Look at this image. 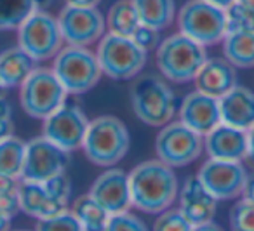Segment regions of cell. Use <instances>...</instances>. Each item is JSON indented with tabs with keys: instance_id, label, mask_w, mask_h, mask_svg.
I'll list each match as a JSON object with an SVG mask.
<instances>
[{
	"instance_id": "obj_19",
	"label": "cell",
	"mask_w": 254,
	"mask_h": 231,
	"mask_svg": "<svg viewBox=\"0 0 254 231\" xmlns=\"http://www.w3.org/2000/svg\"><path fill=\"white\" fill-rule=\"evenodd\" d=\"M178 200H180V210L193 226L212 221L218 209V200L205 189L197 175L185 179Z\"/></svg>"
},
{
	"instance_id": "obj_21",
	"label": "cell",
	"mask_w": 254,
	"mask_h": 231,
	"mask_svg": "<svg viewBox=\"0 0 254 231\" xmlns=\"http://www.w3.org/2000/svg\"><path fill=\"white\" fill-rule=\"evenodd\" d=\"M219 110L223 123L247 132L254 125V92L244 85H235L219 99Z\"/></svg>"
},
{
	"instance_id": "obj_20",
	"label": "cell",
	"mask_w": 254,
	"mask_h": 231,
	"mask_svg": "<svg viewBox=\"0 0 254 231\" xmlns=\"http://www.w3.org/2000/svg\"><path fill=\"white\" fill-rule=\"evenodd\" d=\"M19 209L40 221L68 209V205L53 195L46 182L19 181Z\"/></svg>"
},
{
	"instance_id": "obj_30",
	"label": "cell",
	"mask_w": 254,
	"mask_h": 231,
	"mask_svg": "<svg viewBox=\"0 0 254 231\" xmlns=\"http://www.w3.org/2000/svg\"><path fill=\"white\" fill-rule=\"evenodd\" d=\"M226 33L233 32H254V11L247 9L240 2L232 4L225 11Z\"/></svg>"
},
{
	"instance_id": "obj_8",
	"label": "cell",
	"mask_w": 254,
	"mask_h": 231,
	"mask_svg": "<svg viewBox=\"0 0 254 231\" xmlns=\"http://www.w3.org/2000/svg\"><path fill=\"white\" fill-rule=\"evenodd\" d=\"M68 92L51 68H35L19 87V103L26 115L46 120L66 103Z\"/></svg>"
},
{
	"instance_id": "obj_28",
	"label": "cell",
	"mask_w": 254,
	"mask_h": 231,
	"mask_svg": "<svg viewBox=\"0 0 254 231\" xmlns=\"http://www.w3.org/2000/svg\"><path fill=\"white\" fill-rule=\"evenodd\" d=\"M35 11V0H0V32L18 30Z\"/></svg>"
},
{
	"instance_id": "obj_31",
	"label": "cell",
	"mask_w": 254,
	"mask_h": 231,
	"mask_svg": "<svg viewBox=\"0 0 254 231\" xmlns=\"http://www.w3.org/2000/svg\"><path fill=\"white\" fill-rule=\"evenodd\" d=\"M35 231H84V228L80 226L71 209H64L61 212L54 214V216L40 219L37 223Z\"/></svg>"
},
{
	"instance_id": "obj_43",
	"label": "cell",
	"mask_w": 254,
	"mask_h": 231,
	"mask_svg": "<svg viewBox=\"0 0 254 231\" xmlns=\"http://www.w3.org/2000/svg\"><path fill=\"white\" fill-rule=\"evenodd\" d=\"M37 2V9L40 11V7H47V5L53 4V0H35Z\"/></svg>"
},
{
	"instance_id": "obj_12",
	"label": "cell",
	"mask_w": 254,
	"mask_h": 231,
	"mask_svg": "<svg viewBox=\"0 0 254 231\" xmlns=\"http://www.w3.org/2000/svg\"><path fill=\"white\" fill-rule=\"evenodd\" d=\"M70 153L51 143L47 137L39 136L26 143V157L23 165L21 181L46 182L66 172Z\"/></svg>"
},
{
	"instance_id": "obj_6",
	"label": "cell",
	"mask_w": 254,
	"mask_h": 231,
	"mask_svg": "<svg viewBox=\"0 0 254 231\" xmlns=\"http://www.w3.org/2000/svg\"><path fill=\"white\" fill-rule=\"evenodd\" d=\"M96 58L103 75L113 80H129L141 73L148 53L129 37L105 33L96 47Z\"/></svg>"
},
{
	"instance_id": "obj_5",
	"label": "cell",
	"mask_w": 254,
	"mask_h": 231,
	"mask_svg": "<svg viewBox=\"0 0 254 231\" xmlns=\"http://www.w3.org/2000/svg\"><path fill=\"white\" fill-rule=\"evenodd\" d=\"M51 70L54 71L68 96L85 94L94 89L103 77L96 53H92L89 47L64 46L53 59Z\"/></svg>"
},
{
	"instance_id": "obj_37",
	"label": "cell",
	"mask_w": 254,
	"mask_h": 231,
	"mask_svg": "<svg viewBox=\"0 0 254 231\" xmlns=\"http://www.w3.org/2000/svg\"><path fill=\"white\" fill-rule=\"evenodd\" d=\"M103 0H64V5L73 7H98Z\"/></svg>"
},
{
	"instance_id": "obj_29",
	"label": "cell",
	"mask_w": 254,
	"mask_h": 231,
	"mask_svg": "<svg viewBox=\"0 0 254 231\" xmlns=\"http://www.w3.org/2000/svg\"><path fill=\"white\" fill-rule=\"evenodd\" d=\"M19 181L21 179L0 174V210L11 219L18 212H21L19 209Z\"/></svg>"
},
{
	"instance_id": "obj_36",
	"label": "cell",
	"mask_w": 254,
	"mask_h": 231,
	"mask_svg": "<svg viewBox=\"0 0 254 231\" xmlns=\"http://www.w3.org/2000/svg\"><path fill=\"white\" fill-rule=\"evenodd\" d=\"M14 123H12V108L5 98L0 96V139L11 136Z\"/></svg>"
},
{
	"instance_id": "obj_26",
	"label": "cell",
	"mask_w": 254,
	"mask_h": 231,
	"mask_svg": "<svg viewBox=\"0 0 254 231\" xmlns=\"http://www.w3.org/2000/svg\"><path fill=\"white\" fill-rule=\"evenodd\" d=\"M26 157V141L14 134L0 139V174L21 179Z\"/></svg>"
},
{
	"instance_id": "obj_17",
	"label": "cell",
	"mask_w": 254,
	"mask_h": 231,
	"mask_svg": "<svg viewBox=\"0 0 254 231\" xmlns=\"http://www.w3.org/2000/svg\"><path fill=\"white\" fill-rule=\"evenodd\" d=\"M204 151L214 160L242 162L247 158V132L221 122L204 136Z\"/></svg>"
},
{
	"instance_id": "obj_18",
	"label": "cell",
	"mask_w": 254,
	"mask_h": 231,
	"mask_svg": "<svg viewBox=\"0 0 254 231\" xmlns=\"http://www.w3.org/2000/svg\"><path fill=\"white\" fill-rule=\"evenodd\" d=\"M193 84L195 91L211 96V98L221 99L235 85H239L237 68L230 64L225 58H207L202 68L198 70Z\"/></svg>"
},
{
	"instance_id": "obj_10",
	"label": "cell",
	"mask_w": 254,
	"mask_h": 231,
	"mask_svg": "<svg viewBox=\"0 0 254 231\" xmlns=\"http://www.w3.org/2000/svg\"><path fill=\"white\" fill-rule=\"evenodd\" d=\"M202 151H204V137L188 129L180 120L160 127L155 137L157 160L171 169L193 164L202 155Z\"/></svg>"
},
{
	"instance_id": "obj_2",
	"label": "cell",
	"mask_w": 254,
	"mask_h": 231,
	"mask_svg": "<svg viewBox=\"0 0 254 231\" xmlns=\"http://www.w3.org/2000/svg\"><path fill=\"white\" fill-rule=\"evenodd\" d=\"M131 134L126 123L113 115H101L91 120L80 150L85 158L98 167H113L129 151Z\"/></svg>"
},
{
	"instance_id": "obj_25",
	"label": "cell",
	"mask_w": 254,
	"mask_h": 231,
	"mask_svg": "<svg viewBox=\"0 0 254 231\" xmlns=\"http://www.w3.org/2000/svg\"><path fill=\"white\" fill-rule=\"evenodd\" d=\"M105 19L108 33L129 37V39L141 26L138 11H136L132 0H117L115 4L108 9V14L105 16Z\"/></svg>"
},
{
	"instance_id": "obj_1",
	"label": "cell",
	"mask_w": 254,
	"mask_h": 231,
	"mask_svg": "<svg viewBox=\"0 0 254 231\" xmlns=\"http://www.w3.org/2000/svg\"><path fill=\"white\" fill-rule=\"evenodd\" d=\"M132 207L145 214H162L180 195V181L174 169L160 160H146L129 172Z\"/></svg>"
},
{
	"instance_id": "obj_34",
	"label": "cell",
	"mask_w": 254,
	"mask_h": 231,
	"mask_svg": "<svg viewBox=\"0 0 254 231\" xmlns=\"http://www.w3.org/2000/svg\"><path fill=\"white\" fill-rule=\"evenodd\" d=\"M105 231H148V228L136 214L126 210L120 214H112Z\"/></svg>"
},
{
	"instance_id": "obj_14",
	"label": "cell",
	"mask_w": 254,
	"mask_h": 231,
	"mask_svg": "<svg viewBox=\"0 0 254 231\" xmlns=\"http://www.w3.org/2000/svg\"><path fill=\"white\" fill-rule=\"evenodd\" d=\"M197 177L205 186V189L218 202H221V200H235L242 196L249 174L242 162H225L209 158L200 165Z\"/></svg>"
},
{
	"instance_id": "obj_38",
	"label": "cell",
	"mask_w": 254,
	"mask_h": 231,
	"mask_svg": "<svg viewBox=\"0 0 254 231\" xmlns=\"http://www.w3.org/2000/svg\"><path fill=\"white\" fill-rule=\"evenodd\" d=\"M242 198L251 203H254V175H249V179H247V184H246V188H244Z\"/></svg>"
},
{
	"instance_id": "obj_24",
	"label": "cell",
	"mask_w": 254,
	"mask_h": 231,
	"mask_svg": "<svg viewBox=\"0 0 254 231\" xmlns=\"http://www.w3.org/2000/svg\"><path fill=\"white\" fill-rule=\"evenodd\" d=\"M223 58L240 70L254 68V32L226 33L223 39Z\"/></svg>"
},
{
	"instance_id": "obj_44",
	"label": "cell",
	"mask_w": 254,
	"mask_h": 231,
	"mask_svg": "<svg viewBox=\"0 0 254 231\" xmlns=\"http://www.w3.org/2000/svg\"><path fill=\"white\" fill-rule=\"evenodd\" d=\"M237 2H240L242 5H246V7L251 9V11H254V0H237Z\"/></svg>"
},
{
	"instance_id": "obj_7",
	"label": "cell",
	"mask_w": 254,
	"mask_h": 231,
	"mask_svg": "<svg viewBox=\"0 0 254 231\" xmlns=\"http://www.w3.org/2000/svg\"><path fill=\"white\" fill-rule=\"evenodd\" d=\"M176 23L180 33L204 47L216 46L226 37L225 9L205 0H188L176 14Z\"/></svg>"
},
{
	"instance_id": "obj_15",
	"label": "cell",
	"mask_w": 254,
	"mask_h": 231,
	"mask_svg": "<svg viewBox=\"0 0 254 231\" xmlns=\"http://www.w3.org/2000/svg\"><path fill=\"white\" fill-rule=\"evenodd\" d=\"M89 195L108 214L126 212L132 207L129 174L117 167L106 169L94 179Z\"/></svg>"
},
{
	"instance_id": "obj_46",
	"label": "cell",
	"mask_w": 254,
	"mask_h": 231,
	"mask_svg": "<svg viewBox=\"0 0 254 231\" xmlns=\"http://www.w3.org/2000/svg\"><path fill=\"white\" fill-rule=\"evenodd\" d=\"M16 231H28V230H16Z\"/></svg>"
},
{
	"instance_id": "obj_11",
	"label": "cell",
	"mask_w": 254,
	"mask_h": 231,
	"mask_svg": "<svg viewBox=\"0 0 254 231\" xmlns=\"http://www.w3.org/2000/svg\"><path fill=\"white\" fill-rule=\"evenodd\" d=\"M58 23L66 46L89 47L106 33V19L99 7L64 5L58 14Z\"/></svg>"
},
{
	"instance_id": "obj_41",
	"label": "cell",
	"mask_w": 254,
	"mask_h": 231,
	"mask_svg": "<svg viewBox=\"0 0 254 231\" xmlns=\"http://www.w3.org/2000/svg\"><path fill=\"white\" fill-rule=\"evenodd\" d=\"M205 2H209V4H212V5H216V7H219V9H228L232 4H235L237 0H205Z\"/></svg>"
},
{
	"instance_id": "obj_33",
	"label": "cell",
	"mask_w": 254,
	"mask_h": 231,
	"mask_svg": "<svg viewBox=\"0 0 254 231\" xmlns=\"http://www.w3.org/2000/svg\"><path fill=\"white\" fill-rule=\"evenodd\" d=\"M193 224L185 217L180 209H167L159 214L153 224V231H191Z\"/></svg>"
},
{
	"instance_id": "obj_35",
	"label": "cell",
	"mask_w": 254,
	"mask_h": 231,
	"mask_svg": "<svg viewBox=\"0 0 254 231\" xmlns=\"http://www.w3.org/2000/svg\"><path fill=\"white\" fill-rule=\"evenodd\" d=\"M131 39L134 40L143 51H146V53L157 49V47L160 46V42H162V40H160V32H157V30L150 28V26H145V25L139 26Z\"/></svg>"
},
{
	"instance_id": "obj_4",
	"label": "cell",
	"mask_w": 254,
	"mask_h": 231,
	"mask_svg": "<svg viewBox=\"0 0 254 231\" xmlns=\"http://www.w3.org/2000/svg\"><path fill=\"white\" fill-rule=\"evenodd\" d=\"M131 106L136 118L150 127H164L176 115V96L166 80L141 75L131 85Z\"/></svg>"
},
{
	"instance_id": "obj_9",
	"label": "cell",
	"mask_w": 254,
	"mask_h": 231,
	"mask_svg": "<svg viewBox=\"0 0 254 231\" xmlns=\"http://www.w3.org/2000/svg\"><path fill=\"white\" fill-rule=\"evenodd\" d=\"M18 46L37 63L54 59L64 47L58 18L46 11H35L18 28Z\"/></svg>"
},
{
	"instance_id": "obj_39",
	"label": "cell",
	"mask_w": 254,
	"mask_h": 231,
	"mask_svg": "<svg viewBox=\"0 0 254 231\" xmlns=\"http://www.w3.org/2000/svg\"><path fill=\"white\" fill-rule=\"evenodd\" d=\"M191 231H225V230H223L218 223H214V221H209V223H202V224L193 226Z\"/></svg>"
},
{
	"instance_id": "obj_27",
	"label": "cell",
	"mask_w": 254,
	"mask_h": 231,
	"mask_svg": "<svg viewBox=\"0 0 254 231\" xmlns=\"http://www.w3.org/2000/svg\"><path fill=\"white\" fill-rule=\"evenodd\" d=\"M71 212L75 214L84 231H105L110 216H112L89 193L75 200L71 205Z\"/></svg>"
},
{
	"instance_id": "obj_23",
	"label": "cell",
	"mask_w": 254,
	"mask_h": 231,
	"mask_svg": "<svg viewBox=\"0 0 254 231\" xmlns=\"http://www.w3.org/2000/svg\"><path fill=\"white\" fill-rule=\"evenodd\" d=\"M138 11L141 25L162 32L169 28L176 19V2L174 0H132Z\"/></svg>"
},
{
	"instance_id": "obj_32",
	"label": "cell",
	"mask_w": 254,
	"mask_h": 231,
	"mask_svg": "<svg viewBox=\"0 0 254 231\" xmlns=\"http://www.w3.org/2000/svg\"><path fill=\"white\" fill-rule=\"evenodd\" d=\"M230 230L254 231V203L240 198L230 209Z\"/></svg>"
},
{
	"instance_id": "obj_3",
	"label": "cell",
	"mask_w": 254,
	"mask_h": 231,
	"mask_svg": "<svg viewBox=\"0 0 254 231\" xmlns=\"http://www.w3.org/2000/svg\"><path fill=\"white\" fill-rule=\"evenodd\" d=\"M207 51L183 33H173L157 47V68L166 80L174 84L193 82L207 59Z\"/></svg>"
},
{
	"instance_id": "obj_13",
	"label": "cell",
	"mask_w": 254,
	"mask_h": 231,
	"mask_svg": "<svg viewBox=\"0 0 254 231\" xmlns=\"http://www.w3.org/2000/svg\"><path fill=\"white\" fill-rule=\"evenodd\" d=\"M42 122V136L71 153L82 148L91 120L80 106L64 103L60 110H56Z\"/></svg>"
},
{
	"instance_id": "obj_16",
	"label": "cell",
	"mask_w": 254,
	"mask_h": 231,
	"mask_svg": "<svg viewBox=\"0 0 254 231\" xmlns=\"http://www.w3.org/2000/svg\"><path fill=\"white\" fill-rule=\"evenodd\" d=\"M178 113H180V122L185 123L193 132L200 134L202 137L207 136L214 127L221 123L219 99L202 94L198 91L185 96Z\"/></svg>"
},
{
	"instance_id": "obj_42",
	"label": "cell",
	"mask_w": 254,
	"mask_h": 231,
	"mask_svg": "<svg viewBox=\"0 0 254 231\" xmlns=\"http://www.w3.org/2000/svg\"><path fill=\"white\" fill-rule=\"evenodd\" d=\"M0 231H11V217L0 210Z\"/></svg>"
},
{
	"instance_id": "obj_22",
	"label": "cell",
	"mask_w": 254,
	"mask_h": 231,
	"mask_svg": "<svg viewBox=\"0 0 254 231\" xmlns=\"http://www.w3.org/2000/svg\"><path fill=\"white\" fill-rule=\"evenodd\" d=\"M35 64L37 61L19 46L0 53V82L4 89L21 87L37 68Z\"/></svg>"
},
{
	"instance_id": "obj_45",
	"label": "cell",
	"mask_w": 254,
	"mask_h": 231,
	"mask_svg": "<svg viewBox=\"0 0 254 231\" xmlns=\"http://www.w3.org/2000/svg\"><path fill=\"white\" fill-rule=\"evenodd\" d=\"M4 91H5V89H4V85H2V82H0V96L4 94Z\"/></svg>"
},
{
	"instance_id": "obj_40",
	"label": "cell",
	"mask_w": 254,
	"mask_h": 231,
	"mask_svg": "<svg viewBox=\"0 0 254 231\" xmlns=\"http://www.w3.org/2000/svg\"><path fill=\"white\" fill-rule=\"evenodd\" d=\"M247 158L254 164V125L247 130Z\"/></svg>"
}]
</instances>
